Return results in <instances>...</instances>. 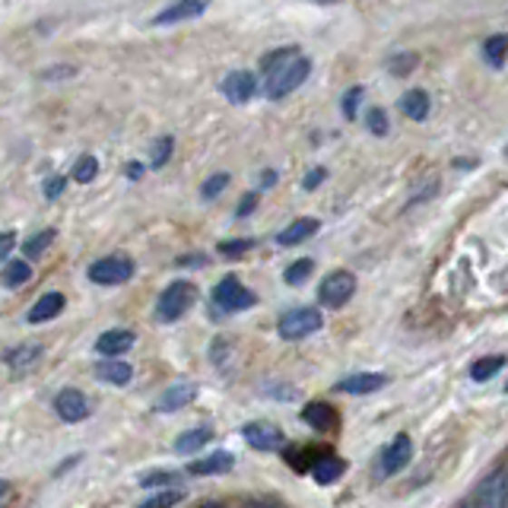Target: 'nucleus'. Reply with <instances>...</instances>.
<instances>
[{
  "label": "nucleus",
  "mask_w": 508,
  "mask_h": 508,
  "mask_svg": "<svg viewBox=\"0 0 508 508\" xmlns=\"http://www.w3.org/2000/svg\"><path fill=\"white\" fill-rule=\"evenodd\" d=\"M400 112L413 121H423L425 114H429V95H425V89H410V93L400 99Z\"/></svg>",
  "instance_id": "23"
},
{
  "label": "nucleus",
  "mask_w": 508,
  "mask_h": 508,
  "mask_svg": "<svg viewBox=\"0 0 508 508\" xmlns=\"http://www.w3.org/2000/svg\"><path fill=\"white\" fill-rule=\"evenodd\" d=\"M264 73H267V95L270 99H283L292 89H298L311 73V61L305 54H298V48H279L273 54L264 57Z\"/></svg>",
  "instance_id": "1"
},
{
  "label": "nucleus",
  "mask_w": 508,
  "mask_h": 508,
  "mask_svg": "<svg viewBox=\"0 0 508 508\" xmlns=\"http://www.w3.org/2000/svg\"><path fill=\"white\" fill-rule=\"evenodd\" d=\"M213 438V432L210 429H190V432H181L175 442V451L178 454H194V451H200L203 444Z\"/></svg>",
  "instance_id": "25"
},
{
  "label": "nucleus",
  "mask_w": 508,
  "mask_h": 508,
  "mask_svg": "<svg viewBox=\"0 0 508 508\" xmlns=\"http://www.w3.org/2000/svg\"><path fill=\"white\" fill-rule=\"evenodd\" d=\"M194 397H197L194 381H178V385H171L169 391L156 400V410L159 413H175V410H181V406H188Z\"/></svg>",
  "instance_id": "12"
},
{
  "label": "nucleus",
  "mask_w": 508,
  "mask_h": 508,
  "mask_svg": "<svg viewBox=\"0 0 508 508\" xmlns=\"http://www.w3.org/2000/svg\"><path fill=\"white\" fill-rule=\"evenodd\" d=\"M273 181H277V175H273V171H264V184H267V188H270Z\"/></svg>",
  "instance_id": "45"
},
{
  "label": "nucleus",
  "mask_w": 508,
  "mask_h": 508,
  "mask_svg": "<svg viewBox=\"0 0 508 508\" xmlns=\"http://www.w3.org/2000/svg\"><path fill=\"white\" fill-rule=\"evenodd\" d=\"M245 508H270V505H245Z\"/></svg>",
  "instance_id": "48"
},
{
  "label": "nucleus",
  "mask_w": 508,
  "mask_h": 508,
  "mask_svg": "<svg viewBox=\"0 0 508 508\" xmlns=\"http://www.w3.org/2000/svg\"><path fill=\"white\" fill-rule=\"evenodd\" d=\"M42 353H44L42 343H19V347H13L10 353L4 356V362L13 375H23V372H29L38 359H42Z\"/></svg>",
  "instance_id": "13"
},
{
  "label": "nucleus",
  "mask_w": 508,
  "mask_h": 508,
  "mask_svg": "<svg viewBox=\"0 0 508 508\" xmlns=\"http://www.w3.org/2000/svg\"><path fill=\"white\" fill-rule=\"evenodd\" d=\"M197 302V286L190 279H178L169 289L159 296L156 302V318L159 321H178L181 315H188V308Z\"/></svg>",
  "instance_id": "2"
},
{
  "label": "nucleus",
  "mask_w": 508,
  "mask_h": 508,
  "mask_svg": "<svg viewBox=\"0 0 508 508\" xmlns=\"http://www.w3.org/2000/svg\"><path fill=\"white\" fill-rule=\"evenodd\" d=\"M321 324H324V318L318 308H292L277 321V330L283 340H305V337H311L315 330H321Z\"/></svg>",
  "instance_id": "3"
},
{
  "label": "nucleus",
  "mask_w": 508,
  "mask_h": 508,
  "mask_svg": "<svg viewBox=\"0 0 508 508\" xmlns=\"http://www.w3.org/2000/svg\"><path fill=\"white\" fill-rule=\"evenodd\" d=\"M343 474H347V464H343L337 454H330V451L311 464V476H315V483H321V486H330V483L340 480Z\"/></svg>",
  "instance_id": "22"
},
{
  "label": "nucleus",
  "mask_w": 508,
  "mask_h": 508,
  "mask_svg": "<svg viewBox=\"0 0 508 508\" xmlns=\"http://www.w3.org/2000/svg\"><path fill=\"white\" fill-rule=\"evenodd\" d=\"M356 292V277L349 270H334L324 277L321 289H318V298H321V305H327V308H343V305L353 298Z\"/></svg>",
  "instance_id": "5"
},
{
  "label": "nucleus",
  "mask_w": 508,
  "mask_h": 508,
  "mask_svg": "<svg viewBox=\"0 0 508 508\" xmlns=\"http://www.w3.org/2000/svg\"><path fill=\"white\" fill-rule=\"evenodd\" d=\"M258 93V76L251 70H232V73L222 80V95L235 105H245L251 95Z\"/></svg>",
  "instance_id": "11"
},
{
  "label": "nucleus",
  "mask_w": 508,
  "mask_h": 508,
  "mask_svg": "<svg viewBox=\"0 0 508 508\" xmlns=\"http://www.w3.org/2000/svg\"><path fill=\"white\" fill-rule=\"evenodd\" d=\"M229 184V175L226 171H220V175H213V178H207L203 181V188H200V194L203 197H216V194H222V188Z\"/></svg>",
  "instance_id": "38"
},
{
  "label": "nucleus",
  "mask_w": 508,
  "mask_h": 508,
  "mask_svg": "<svg viewBox=\"0 0 508 508\" xmlns=\"http://www.w3.org/2000/svg\"><path fill=\"white\" fill-rule=\"evenodd\" d=\"M95 378L105 381V385L124 387V385H131L133 368L127 366V362H121V359H102L99 366H95Z\"/></svg>",
  "instance_id": "19"
},
{
  "label": "nucleus",
  "mask_w": 508,
  "mask_h": 508,
  "mask_svg": "<svg viewBox=\"0 0 508 508\" xmlns=\"http://www.w3.org/2000/svg\"><path fill=\"white\" fill-rule=\"evenodd\" d=\"M184 489H165V493H156L152 499H146L140 508H171V505H181L184 502Z\"/></svg>",
  "instance_id": "31"
},
{
  "label": "nucleus",
  "mask_w": 508,
  "mask_h": 508,
  "mask_svg": "<svg viewBox=\"0 0 508 508\" xmlns=\"http://www.w3.org/2000/svg\"><path fill=\"white\" fill-rule=\"evenodd\" d=\"M54 229H42V232H35V235H29L25 239V245H23V251L29 254V258H38V254H44L48 251V245L54 241Z\"/></svg>",
  "instance_id": "28"
},
{
  "label": "nucleus",
  "mask_w": 508,
  "mask_h": 508,
  "mask_svg": "<svg viewBox=\"0 0 508 508\" xmlns=\"http://www.w3.org/2000/svg\"><path fill=\"white\" fill-rule=\"evenodd\" d=\"M32 279V270L25 260H10V264L4 267V273H0V283L6 286V289H19V286H25Z\"/></svg>",
  "instance_id": "24"
},
{
  "label": "nucleus",
  "mask_w": 508,
  "mask_h": 508,
  "mask_svg": "<svg viewBox=\"0 0 508 508\" xmlns=\"http://www.w3.org/2000/svg\"><path fill=\"white\" fill-rule=\"evenodd\" d=\"M419 64L416 54H410V51H400V54L387 57V70H391L394 76H410V70Z\"/></svg>",
  "instance_id": "32"
},
{
  "label": "nucleus",
  "mask_w": 508,
  "mask_h": 508,
  "mask_svg": "<svg viewBox=\"0 0 508 508\" xmlns=\"http://www.w3.org/2000/svg\"><path fill=\"white\" fill-rule=\"evenodd\" d=\"M213 302L220 305L222 311H248L258 298H254L251 289L241 286L239 277H226V279H220V286L213 289Z\"/></svg>",
  "instance_id": "6"
},
{
  "label": "nucleus",
  "mask_w": 508,
  "mask_h": 508,
  "mask_svg": "<svg viewBox=\"0 0 508 508\" xmlns=\"http://www.w3.org/2000/svg\"><path fill=\"white\" fill-rule=\"evenodd\" d=\"M298 416H302V423H308L315 432H330V429H337V413H334V406L321 404V400H315V404L302 406V413H298Z\"/></svg>",
  "instance_id": "18"
},
{
  "label": "nucleus",
  "mask_w": 508,
  "mask_h": 508,
  "mask_svg": "<svg viewBox=\"0 0 508 508\" xmlns=\"http://www.w3.org/2000/svg\"><path fill=\"white\" fill-rule=\"evenodd\" d=\"M254 203H258V197H254V194H245V197H241V203H239V216H248V213H251Z\"/></svg>",
  "instance_id": "42"
},
{
  "label": "nucleus",
  "mask_w": 508,
  "mask_h": 508,
  "mask_svg": "<svg viewBox=\"0 0 508 508\" xmlns=\"http://www.w3.org/2000/svg\"><path fill=\"white\" fill-rule=\"evenodd\" d=\"M54 413L64 419V423H80V419H86L89 416L86 394L76 391V387H64V391L54 397Z\"/></svg>",
  "instance_id": "10"
},
{
  "label": "nucleus",
  "mask_w": 508,
  "mask_h": 508,
  "mask_svg": "<svg viewBox=\"0 0 508 508\" xmlns=\"http://www.w3.org/2000/svg\"><path fill=\"white\" fill-rule=\"evenodd\" d=\"M385 385H387V375L359 372V375H349V378L337 381V391H343V394H372V391H381Z\"/></svg>",
  "instance_id": "15"
},
{
  "label": "nucleus",
  "mask_w": 508,
  "mask_h": 508,
  "mask_svg": "<svg viewBox=\"0 0 508 508\" xmlns=\"http://www.w3.org/2000/svg\"><path fill=\"white\" fill-rule=\"evenodd\" d=\"M64 305H67V298H64V292H44V296L38 298V302L29 308V321H32V324L51 321V318L61 315Z\"/></svg>",
  "instance_id": "20"
},
{
  "label": "nucleus",
  "mask_w": 508,
  "mask_h": 508,
  "mask_svg": "<svg viewBox=\"0 0 508 508\" xmlns=\"http://www.w3.org/2000/svg\"><path fill=\"white\" fill-rule=\"evenodd\" d=\"M476 508H508V483H505V467H495L486 480L476 486L474 495Z\"/></svg>",
  "instance_id": "7"
},
{
  "label": "nucleus",
  "mask_w": 508,
  "mask_h": 508,
  "mask_svg": "<svg viewBox=\"0 0 508 508\" xmlns=\"http://www.w3.org/2000/svg\"><path fill=\"white\" fill-rule=\"evenodd\" d=\"M505 366V359L502 356H489V359H480V362H474L470 366V378L474 381H486V378H493L499 368Z\"/></svg>",
  "instance_id": "30"
},
{
  "label": "nucleus",
  "mask_w": 508,
  "mask_h": 508,
  "mask_svg": "<svg viewBox=\"0 0 508 508\" xmlns=\"http://www.w3.org/2000/svg\"><path fill=\"white\" fill-rule=\"evenodd\" d=\"M133 277V260L127 254H112V258H102L89 267V279L95 286H121Z\"/></svg>",
  "instance_id": "4"
},
{
  "label": "nucleus",
  "mask_w": 508,
  "mask_h": 508,
  "mask_svg": "<svg viewBox=\"0 0 508 508\" xmlns=\"http://www.w3.org/2000/svg\"><path fill=\"white\" fill-rule=\"evenodd\" d=\"M359 99H362V86H353L347 95H343V114H347L349 121L356 118V105H359Z\"/></svg>",
  "instance_id": "39"
},
{
  "label": "nucleus",
  "mask_w": 508,
  "mask_h": 508,
  "mask_svg": "<svg viewBox=\"0 0 508 508\" xmlns=\"http://www.w3.org/2000/svg\"><path fill=\"white\" fill-rule=\"evenodd\" d=\"M207 264V258H178V267H200Z\"/></svg>",
  "instance_id": "43"
},
{
  "label": "nucleus",
  "mask_w": 508,
  "mask_h": 508,
  "mask_svg": "<svg viewBox=\"0 0 508 508\" xmlns=\"http://www.w3.org/2000/svg\"><path fill=\"white\" fill-rule=\"evenodd\" d=\"M311 270H315V260H311V258L292 260V264L286 267V283H289V286H302L305 279L311 277Z\"/></svg>",
  "instance_id": "27"
},
{
  "label": "nucleus",
  "mask_w": 508,
  "mask_h": 508,
  "mask_svg": "<svg viewBox=\"0 0 508 508\" xmlns=\"http://www.w3.org/2000/svg\"><path fill=\"white\" fill-rule=\"evenodd\" d=\"M64 188H67V178H64V175H48V178H44V184H42V190H44V197H48V200L61 197Z\"/></svg>",
  "instance_id": "37"
},
{
  "label": "nucleus",
  "mask_w": 508,
  "mask_h": 508,
  "mask_svg": "<svg viewBox=\"0 0 508 508\" xmlns=\"http://www.w3.org/2000/svg\"><path fill=\"white\" fill-rule=\"evenodd\" d=\"M95 175H99V159L83 152V156L73 162V181L89 184V181H95Z\"/></svg>",
  "instance_id": "26"
},
{
  "label": "nucleus",
  "mask_w": 508,
  "mask_h": 508,
  "mask_svg": "<svg viewBox=\"0 0 508 508\" xmlns=\"http://www.w3.org/2000/svg\"><path fill=\"white\" fill-rule=\"evenodd\" d=\"M203 10H207V4H203V0H181V4H171V6H165L162 13H156V16H152V25L184 23V19L200 16Z\"/></svg>",
  "instance_id": "14"
},
{
  "label": "nucleus",
  "mask_w": 508,
  "mask_h": 508,
  "mask_svg": "<svg viewBox=\"0 0 508 508\" xmlns=\"http://www.w3.org/2000/svg\"><path fill=\"white\" fill-rule=\"evenodd\" d=\"M483 57L493 67H505V35H493L483 42Z\"/></svg>",
  "instance_id": "29"
},
{
  "label": "nucleus",
  "mask_w": 508,
  "mask_h": 508,
  "mask_svg": "<svg viewBox=\"0 0 508 508\" xmlns=\"http://www.w3.org/2000/svg\"><path fill=\"white\" fill-rule=\"evenodd\" d=\"M4 493H6V483H4V480H0V499H4Z\"/></svg>",
  "instance_id": "47"
},
{
  "label": "nucleus",
  "mask_w": 508,
  "mask_h": 508,
  "mask_svg": "<svg viewBox=\"0 0 508 508\" xmlns=\"http://www.w3.org/2000/svg\"><path fill=\"white\" fill-rule=\"evenodd\" d=\"M13 245H16V235H13L10 229H6V232H0V260H4L6 254L13 251Z\"/></svg>",
  "instance_id": "41"
},
{
  "label": "nucleus",
  "mask_w": 508,
  "mask_h": 508,
  "mask_svg": "<svg viewBox=\"0 0 508 508\" xmlns=\"http://www.w3.org/2000/svg\"><path fill=\"white\" fill-rule=\"evenodd\" d=\"M140 175H143V165H140V162L127 165V178H140Z\"/></svg>",
  "instance_id": "44"
},
{
  "label": "nucleus",
  "mask_w": 508,
  "mask_h": 508,
  "mask_svg": "<svg viewBox=\"0 0 508 508\" xmlns=\"http://www.w3.org/2000/svg\"><path fill=\"white\" fill-rule=\"evenodd\" d=\"M410 457H413V438L410 435H394V442L387 444L385 451H381V457H378V470L375 474L378 476H394V474H400V470L410 464Z\"/></svg>",
  "instance_id": "8"
},
{
  "label": "nucleus",
  "mask_w": 508,
  "mask_h": 508,
  "mask_svg": "<svg viewBox=\"0 0 508 508\" xmlns=\"http://www.w3.org/2000/svg\"><path fill=\"white\" fill-rule=\"evenodd\" d=\"M200 508H222L220 502H207V505H200Z\"/></svg>",
  "instance_id": "46"
},
{
  "label": "nucleus",
  "mask_w": 508,
  "mask_h": 508,
  "mask_svg": "<svg viewBox=\"0 0 508 508\" xmlns=\"http://www.w3.org/2000/svg\"><path fill=\"white\" fill-rule=\"evenodd\" d=\"M162 483H178V474H175V470H152V474H143V476H140V486H146V489L162 486Z\"/></svg>",
  "instance_id": "35"
},
{
  "label": "nucleus",
  "mask_w": 508,
  "mask_h": 508,
  "mask_svg": "<svg viewBox=\"0 0 508 508\" xmlns=\"http://www.w3.org/2000/svg\"><path fill=\"white\" fill-rule=\"evenodd\" d=\"M232 467H235V454H229V451H213V454H207V457H197L188 470L197 476H210V474H226V470H232Z\"/></svg>",
  "instance_id": "21"
},
{
  "label": "nucleus",
  "mask_w": 508,
  "mask_h": 508,
  "mask_svg": "<svg viewBox=\"0 0 508 508\" xmlns=\"http://www.w3.org/2000/svg\"><path fill=\"white\" fill-rule=\"evenodd\" d=\"M324 175H327V171H324V169H321V165H318V169H311V171H308V175H305L302 188H305V190H315V188H318V184H321V181H324Z\"/></svg>",
  "instance_id": "40"
},
{
  "label": "nucleus",
  "mask_w": 508,
  "mask_h": 508,
  "mask_svg": "<svg viewBox=\"0 0 508 508\" xmlns=\"http://www.w3.org/2000/svg\"><path fill=\"white\" fill-rule=\"evenodd\" d=\"M321 229V222L315 220V216H302V220L289 222V226L283 229V232L277 235V245L283 248H292V245H302L305 239H311V235Z\"/></svg>",
  "instance_id": "17"
},
{
  "label": "nucleus",
  "mask_w": 508,
  "mask_h": 508,
  "mask_svg": "<svg viewBox=\"0 0 508 508\" xmlns=\"http://www.w3.org/2000/svg\"><path fill=\"white\" fill-rule=\"evenodd\" d=\"M251 248H254V239H232V241H220L216 251H220L222 258H241V254L251 251Z\"/></svg>",
  "instance_id": "33"
},
{
  "label": "nucleus",
  "mask_w": 508,
  "mask_h": 508,
  "mask_svg": "<svg viewBox=\"0 0 508 508\" xmlns=\"http://www.w3.org/2000/svg\"><path fill=\"white\" fill-rule=\"evenodd\" d=\"M133 343H137V334H133V330L114 327V330H105V334L95 340V349H99L102 356H121V353H127Z\"/></svg>",
  "instance_id": "16"
},
{
  "label": "nucleus",
  "mask_w": 508,
  "mask_h": 508,
  "mask_svg": "<svg viewBox=\"0 0 508 508\" xmlns=\"http://www.w3.org/2000/svg\"><path fill=\"white\" fill-rule=\"evenodd\" d=\"M241 435H245V442L251 444L254 451H279L286 444V432L273 423H264V419L248 423L245 429H241Z\"/></svg>",
  "instance_id": "9"
},
{
  "label": "nucleus",
  "mask_w": 508,
  "mask_h": 508,
  "mask_svg": "<svg viewBox=\"0 0 508 508\" xmlns=\"http://www.w3.org/2000/svg\"><path fill=\"white\" fill-rule=\"evenodd\" d=\"M171 146H175V140H171V137H159L156 140V146H152V169H162V165L169 162Z\"/></svg>",
  "instance_id": "34"
},
{
  "label": "nucleus",
  "mask_w": 508,
  "mask_h": 508,
  "mask_svg": "<svg viewBox=\"0 0 508 508\" xmlns=\"http://www.w3.org/2000/svg\"><path fill=\"white\" fill-rule=\"evenodd\" d=\"M366 124H368V131H372L375 137H385V133H387V114H385V108H372V112L366 114Z\"/></svg>",
  "instance_id": "36"
}]
</instances>
